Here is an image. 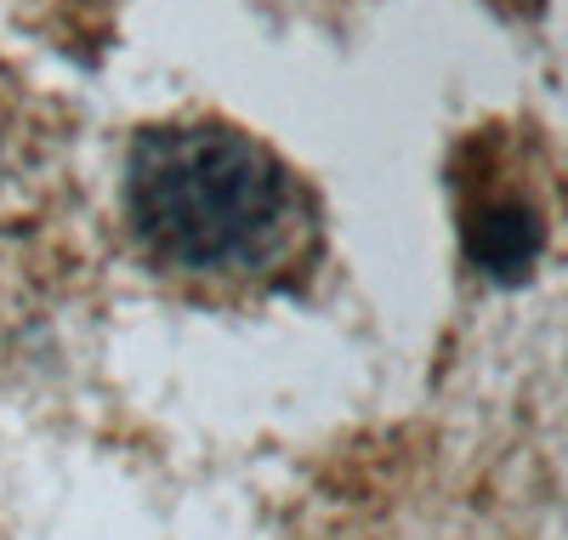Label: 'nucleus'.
I'll return each mask as SVG.
<instances>
[{"mask_svg": "<svg viewBox=\"0 0 568 540\" xmlns=\"http://www.w3.org/2000/svg\"><path fill=\"white\" fill-rule=\"evenodd\" d=\"M125 222L154 268L200 284L267 279L313 239L296 171L262 137L222 120L136 131L125 154Z\"/></svg>", "mask_w": 568, "mask_h": 540, "instance_id": "1", "label": "nucleus"}, {"mask_svg": "<svg viewBox=\"0 0 568 540\" xmlns=\"http://www.w3.org/2000/svg\"><path fill=\"white\" fill-rule=\"evenodd\" d=\"M466 262L495 284H524L546 251V211L529 188H489L460 211Z\"/></svg>", "mask_w": 568, "mask_h": 540, "instance_id": "2", "label": "nucleus"}]
</instances>
